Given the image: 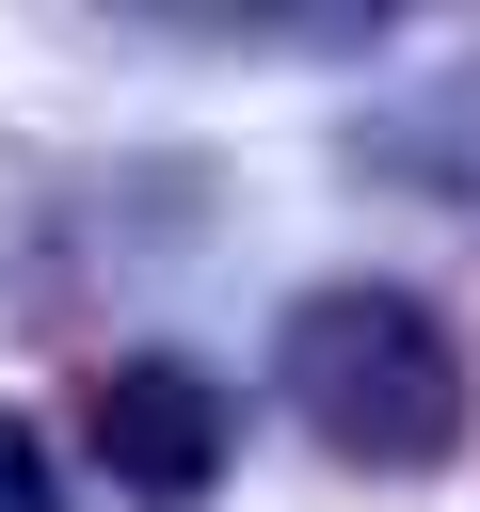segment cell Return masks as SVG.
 <instances>
[{
  "label": "cell",
  "instance_id": "3957f363",
  "mask_svg": "<svg viewBox=\"0 0 480 512\" xmlns=\"http://www.w3.org/2000/svg\"><path fill=\"white\" fill-rule=\"evenodd\" d=\"M352 160L368 176H400V192H432V208H464L480 224V80H448V96H416L400 128H352Z\"/></svg>",
  "mask_w": 480,
  "mask_h": 512
},
{
  "label": "cell",
  "instance_id": "6da1fadb",
  "mask_svg": "<svg viewBox=\"0 0 480 512\" xmlns=\"http://www.w3.org/2000/svg\"><path fill=\"white\" fill-rule=\"evenodd\" d=\"M272 368H288V416H304L336 464H368V480L448 464V448H464V416H480L464 336H448L416 288H384V272L304 288V304L272 320Z\"/></svg>",
  "mask_w": 480,
  "mask_h": 512
},
{
  "label": "cell",
  "instance_id": "277c9868",
  "mask_svg": "<svg viewBox=\"0 0 480 512\" xmlns=\"http://www.w3.org/2000/svg\"><path fill=\"white\" fill-rule=\"evenodd\" d=\"M0 512H64V464H48V432L0 400Z\"/></svg>",
  "mask_w": 480,
  "mask_h": 512
},
{
  "label": "cell",
  "instance_id": "7a4b0ae2",
  "mask_svg": "<svg viewBox=\"0 0 480 512\" xmlns=\"http://www.w3.org/2000/svg\"><path fill=\"white\" fill-rule=\"evenodd\" d=\"M80 432H96V464H112V496H208L224 480V448H240V400L192 368V352H112L96 368V400H80Z\"/></svg>",
  "mask_w": 480,
  "mask_h": 512
}]
</instances>
